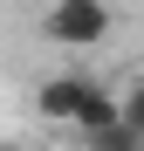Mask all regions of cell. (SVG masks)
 Segmentation results:
<instances>
[{"label":"cell","mask_w":144,"mask_h":151,"mask_svg":"<svg viewBox=\"0 0 144 151\" xmlns=\"http://www.w3.org/2000/svg\"><path fill=\"white\" fill-rule=\"evenodd\" d=\"M117 89H103V83H89V96H82V110H76V124H69V131H82V144L89 137H103V131H117Z\"/></svg>","instance_id":"3957f363"},{"label":"cell","mask_w":144,"mask_h":151,"mask_svg":"<svg viewBox=\"0 0 144 151\" xmlns=\"http://www.w3.org/2000/svg\"><path fill=\"white\" fill-rule=\"evenodd\" d=\"M110 0H48V14H41V35L55 41V48H103L110 41Z\"/></svg>","instance_id":"6da1fadb"},{"label":"cell","mask_w":144,"mask_h":151,"mask_svg":"<svg viewBox=\"0 0 144 151\" xmlns=\"http://www.w3.org/2000/svg\"><path fill=\"white\" fill-rule=\"evenodd\" d=\"M0 151H21V144H14V137H0Z\"/></svg>","instance_id":"8992f818"},{"label":"cell","mask_w":144,"mask_h":151,"mask_svg":"<svg viewBox=\"0 0 144 151\" xmlns=\"http://www.w3.org/2000/svg\"><path fill=\"white\" fill-rule=\"evenodd\" d=\"M117 117H124V131H130V137H144V83H137L130 96H117Z\"/></svg>","instance_id":"277c9868"},{"label":"cell","mask_w":144,"mask_h":151,"mask_svg":"<svg viewBox=\"0 0 144 151\" xmlns=\"http://www.w3.org/2000/svg\"><path fill=\"white\" fill-rule=\"evenodd\" d=\"M89 151H144V137H130L124 124H117V131H103V137H89Z\"/></svg>","instance_id":"5b68a950"},{"label":"cell","mask_w":144,"mask_h":151,"mask_svg":"<svg viewBox=\"0 0 144 151\" xmlns=\"http://www.w3.org/2000/svg\"><path fill=\"white\" fill-rule=\"evenodd\" d=\"M89 83H96V76H82V69H69V76H41V83H34V117H48V124H76Z\"/></svg>","instance_id":"7a4b0ae2"}]
</instances>
